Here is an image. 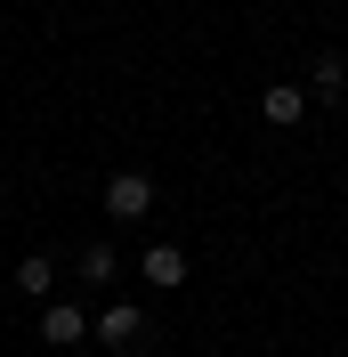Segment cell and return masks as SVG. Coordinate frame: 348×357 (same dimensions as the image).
Returning <instances> with one entry per match:
<instances>
[{"instance_id":"cell-5","label":"cell","mask_w":348,"mask_h":357,"mask_svg":"<svg viewBox=\"0 0 348 357\" xmlns=\"http://www.w3.org/2000/svg\"><path fill=\"white\" fill-rule=\"evenodd\" d=\"M138 276H146V284H187V252H178V244H154L146 260H138Z\"/></svg>"},{"instance_id":"cell-2","label":"cell","mask_w":348,"mask_h":357,"mask_svg":"<svg viewBox=\"0 0 348 357\" xmlns=\"http://www.w3.org/2000/svg\"><path fill=\"white\" fill-rule=\"evenodd\" d=\"M97 341H106V349H130V341H146V317H138L130 301H113V309L97 317Z\"/></svg>"},{"instance_id":"cell-7","label":"cell","mask_w":348,"mask_h":357,"mask_svg":"<svg viewBox=\"0 0 348 357\" xmlns=\"http://www.w3.org/2000/svg\"><path fill=\"white\" fill-rule=\"evenodd\" d=\"M308 89H316L324 106H332V98H348V66H340V57H332V49H324V57H316V73H308Z\"/></svg>"},{"instance_id":"cell-3","label":"cell","mask_w":348,"mask_h":357,"mask_svg":"<svg viewBox=\"0 0 348 357\" xmlns=\"http://www.w3.org/2000/svg\"><path fill=\"white\" fill-rule=\"evenodd\" d=\"M81 333H89V317L73 309V301H49V309H41V341H57V349H73Z\"/></svg>"},{"instance_id":"cell-6","label":"cell","mask_w":348,"mask_h":357,"mask_svg":"<svg viewBox=\"0 0 348 357\" xmlns=\"http://www.w3.org/2000/svg\"><path fill=\"white\" fill-rule=\"evenodd\" d=\"M17 292H24V301H49V292H57V260H49V252L17 260Z\"/></svg>"},{"instance_id":"cell-8","label":"cell","mask_w":348,"mask_h":357,"mask_svg":"<svg viewBox=\"0 0 348 357\" xmlns=\"http://www.w3.org/2000/svg\"><path fill=\"white\" fill-rule=\"evenodd\" d=\"M81 284H113V276H122V260H113V244H81Z\"/></svg>"},{"instance_id":"cell-4","label":"cell","mask_w":348,"mask_h":357,"mask_svg":"<svg viewBox=\"0 0 348 357\" xmlns=\"http://www.w3.org/2000/svg\"><path fill=\"white\" fill-rule=\"evenodd\" d=\"M260 114H267V122H276V130H292V122H300V114H308V89H292V82L260 89Z\"/></svg>"},{"instance_id":"cell-1","label":"cell","mask_w":348,"mask_h":357,"mask_svg":"<svg viewBox=\"0 0 348 357\" xmlns=\"http://www.w3.org/2000/svg\"><path fill=\"white\" fill-rule=\"evenodd\" d=\"M106 211H113V220H146V211H154V178L146 171H113L106 178Z\"/></svg>"}]
</instances>
